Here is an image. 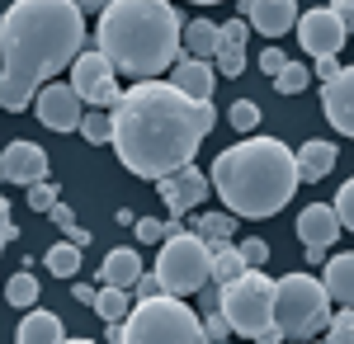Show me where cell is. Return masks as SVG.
<instances>
[{
	"label": "cell",
	"mask_w": 354,
	"mask_h": 344,
	"mask_svg": "<svg viewBox=\"0 0 354 344\" xmlns=\"http://www.w3.org/2000/svg\"><path fill=\"white\" fill-rule=\"evenodd\" d=\"M326 344H354V307H340L326 325Z\"/></svg>",
	"instance_id": "obj_31"
},
{
	"label": "cell",
	"mask_w": 354,
	"mask_h": 344,
	"mask_svg": "<svg viewBox=\"0 0 354 344\" xmlns=\"http://www.w3.org/2000/svg\"><path fill=\"white\" fill-rule=\"evenodd\" d=\"M335 10H340V19H345V28H350V38H354V0H335Z\"/></svg>",
	"instance_id": "obj_44"
},
{
	"label": "cell",
	"mask_w": 354,
	"mask_h": 344,
	"mask_svg": "<svg viewBox=\"0 0 354 344\" xmlns=\"http://www.w3.org/2000/svg\"><path fill=\"white\" fill-rule=\"evenodd\" d=\"M156 274L170 297H189V292H203L213 283V245L198 236V231H185V236H165L161 240V260H156Z\"/></svg>",
	"instance_id": "obj_8"
},
{
	"label": "cell",
	"mask_w": 354,
	"mask_h": 344,
	"mask_svg": "<svg viewBox=\"0 0 354 344\" xmlns=\"http://www.w3.org/2000/svg\"><path fill=\"white\" fill-rule=\"evenodd\" d=\"M203 335L208 340H232L236 330H232V321L222 316V312H203Z\"/></svg>",
	"instance_id": "obj_35"
},
{
	"label": "cell",
	"mask_w": 354,
	"mask_h": 344,
	"mask_svg": "<svg viewBox=\"0 0 354 344\" xmlns=\"http://www.w3.org/2000/svg\"><path fill=\"white\" fill-rule=\"evenodd\" d=\"M137 240L142 245H156V240H165V222H156V217H137Z\"/></svg>",
	"instance_id": "obj_37"
},
{
	"label": "cell",
	"mask_w": 354,
	"mask_h": 344,
	"mask_svg": "<svg viewBox=\"0 0 354 344\" xmlns=\"http://www.w3.org/2000/svg\"><path fill=\"white\" fill-rule=\"evenodd\" d=\"M76 5H81V10H100V15H104V10H109L113 0H76Z\"/></svg>",
	"instance_id": "obj_47"
},
{
	"label": "cell",
	"mask_w": 354,
	"mask_h": 344,
	"mask_svg": "<svg viewBox=\"0 0 354 344\" xmlns=\"http://www.w3.org/2000/svg\"><path fill=\"white\" fill-rule=\"evenodd\" d=\"M322 283H326L330 302H340V307H354V250H345V255L326 260V274H322Z\"/></svg>",
	"instance_id": "obj_21"
},
{
	"label": "cell",
	"mask_w": 354,
	"mask_h": 344,
	"mask_svg": "<svg viewBox=\"0 0 354 344\" xmlns=\"http://www.w3.org/2000/svg\"><path fill=\"white\" fill-rule=\"evenodd\" d=\"M95 43L123 76L156 80L185 57V24L170 0H113L95 24Z\"/></svg>",
	"instance_id": "obj_4"
},
{
	"label": "cell",
	"mask_w": 354,
	"mask_h": 344,
	"mask_svg": "<svg viewBox=\"0 0 354 344\" xmlns=\"http://www.w3.org/2000/svg\"><path fill=\"white\" fill-rule=\"evenodd\" d=\"M274 321L283 330V340L307 344L330 325V292L312 274H283L274 288Z\"/></svg>",
	"instance_id": "obj_7"
},
{
	"label": "cell",
	"mask_w": 354,
	"mask_h": 344,
	"mask_svg": "<svg viewBox=\"0 0 354 344\" xmlns=\"http://www.w3.org/2000/svg\"><path fill=\"white\" fill-rule=\"evenodd\" d=\"M340 71H345V66H340V57H317V76H322V85H326V80H335Z\"/></svg>",
	"instance_id": "obj_41"
},
{
	"label": "cell",
	"mask_w": 354,
	"mask_h": 344,
	"mask_svg": "<svg viewBox=\"0 0 354 344\" xmlns=\"http://www.w3.org/2000/svg\"><path fill=\"white\" fill-rule=\"evenodd\" d=\"M85 48V10L76 0H15L0 24V104L19 113L53 85L62 66H76Z\"/></svg>",
	"instance_id": "obj_2"
},
{
	"label": "cell",
	"mask_w": 354,
	"mask_h": 344,
	"mask_svg": "<svg viewBox=\"0 0 354 344\" xmlns=\"http://www.w3.org/2000/svg\"><path fill=\"white\" fill-rule=\"evenodd\" d=\"M137 278H142V255H137L133 245H113L109 255H104V265H100V288H137Z\"/></svg>",
	"instance_id": "obj_17"
},
{
	"label": "cell",
	"mask_w": 354,
	"mask_h": 344,
	"mask_svg": "<svg viewBox=\"0 0 354 344\" xmlns=\"http://www.w3.org/2000/svg\"><path fill=\"white\" fill-rule=\"evenodd\" d=\"M213 123V99H189L170 80H137L113 108V151L137 180H165L194 165Z\"/></svg>",
	"instance_id": "obj_1"
},
{
	"label": "cell",
	"mask_w": 354,
	"mask_h": 344,
	"mask_svg": "<svg viewBox=\"0 0 354 344\" xmlns=\"http://www.w3.org/2000/svg\"><path fill=\"white\" fill-rule=\"evenodd\" d=\"M81 137L90 142V146H104V142H113V113L109 108H90L81 123Z\"/></svg>",
	"instance_id": "obj_27"
},
{
	"label": "cell",
	"mask_w": 354,
	"mask_h": 344,
	"mask_svg": "<svg viewBox=\"0 0 354 344\" xmlns=\"http://www.w3.org/2000/svg\"><path fill=\"white\" fill-rule=\"evenodd\" d=\"M222 48V24H213V19H185V52L189 57H218Z\"/></svg>",
	"instance_id": "obj_22"
},
{
	"label": "cell",
	"mask_w": 354,
	"mask_h": 344,
	"mask_svg": "<svg viewBox=\"0 0 354 344\" xmlns=\"http://www.w3.org/2000/svg\"><path fill=\"white\" fill-rule=\"evenodd\" d=\"M227 123H232V128H236V133H255V128H260V104H255V99H236V104L227 108Z\"/></svg>",
	"instance_id": "obj_29"
},
{
	"label": "cell",
	"mask_w": 354,
	"mask_h": 344,
	"mask_svg": "<svg viewBox=\"0 0 354 344\" xmlns=\"http://www.w3.org/2000/svg\"><path fill=\"white\" fill-rule=\"evenodd\" d=\"M38 278H33V269H19L10 283H5V297H10V307H24V312H33V302H38Z\"/></svg>",
	"instance_id": "obj_25"
},
{
	"label": "cell",
	"mask_w": 354,
	"mask_h": 344,
	"mask_svg": "<svg viewBox=\"0 0 354 344\" xmlns=\"http://www.w3.org/2000/svg\"><path fill=\"white\" fill-rule=\"evenodd\" d=\"M335 160H340L335 142H326V137H312V142H302V146H298V170H302V184H317V180L335 175Z\"/></svg>",
	"instance_id": "obj_19"
},
{
	"label": "cell",
	"mask_w": 354,
	"mask_h": 344,
	"mask_svg": "<svg viewBox=\"0 0 354 344\" xmlns=\"http://www.w3.org/2000/svg\"><path fill=\"white\" fill-rule=\"evenodd\" d=\"M0 212H5V240H15V236H19V227H15V217H10V208H5V203H0Z\"/></svg>",
	"instance_id": "obj_46"
},
{
	"label": "cell",
	"mask_w": 354,
	"mask_h": 344,
	"mask_svg": "<svg viewBox=\"0 0 354 344\" xmlns=\"http://www.w3.org/2000/svg\"><path fill=\"white\" fill-rule=\"evenodd\" d=\"M213 61L222 66V76H241V71H245V48H241V43H222Z\"/></svg>",
	"instance_id": "obj_32"
},
{
	"label": "cell",
	"mask_w": 354,
	"mask_h": 344,
	"mask_svg": "<svg viewBox=\"0 0 354 344\" xmlns=\"http://www.w3.org/2000/svg\"><path fill=\"white\" fill-rule=\"evenodd\" d=\"M208 175H213V193L222 198V208L236 217H255V222L283 212L302 184L298 156L279 137H241L236 146L218 151Z\"/></svg>",
	"instance_id": "obj_3"
},
{
	"label": "cell",
	"mask_w": 354,
	"mask_h": 344,
	"mask_svg": "<svg viewBox=\"0 0 354 344\" xmlns=\"http://www.w3.org/2000/svg\"><path fill=\"white\" fill-rule=\"evenodd\" d=\"M156 189H161L165 212H170V217H185V212L203 208V198L213 193V175L198 170V165H185V170H175V175L156 180Z\"/></svg>",
	"instance_id": "obj_12"
},
{
	"label": "cell",
	"mask_w": 354,
	"mask_h": 344,
	"mask_svg": "<svg viewBox=\"0 0 354 344\" xmlns=\"http://www.w3.org/2000/svg\"><path fill=\"white\" fill-rule=\"evenodd\" d=\"M283 66H288V57L279 52V48H265V52H260V71H265V76H279Z\"/></svg>",
	"instance_id": "obj_39"
},
{
	"label": "cell",
	"mask_w": 354,
	"mask_h": 344,
	"mask_svg": "<svg viewBox=\"0 0 354 344\" xmlns=\"http://www.w3.org/2000/svg\"><path fill=\"white\" fill-rule=\"evenodd\" d=\"M57 203H62V193H57L53 180H43V184H33V189H28V208H33V212H53Z\"/></svg>",
	"instance_id": "obj_33"
},
{
	"label": "cell",
	"mask_w": 354,
	"mask_h": 344,
	"mask_svg": "<svg viewBox=\"0 0 354 344\" xmlns=\"http://www.w3.org/2000/svg\"><path fill=\"white\" fill-rule=\"evenodd\" d=\"M113 66L104 52H81L76 57V66H71V85H76V95H81L90 108H118L123 104V90H118V80H113Z\"/></svg>",
	"instance_id": "obj_9"
},
{
	"label": "cell",
	"mask_w": 354,
	"mask_h": 344,
	"mask_svg": "<svg viewBox=\"0 0 354 344\" xmlns=\"http://www.w3.org/2000/svg\"><path fill=\"white\" fill-rule=\"evenodd\" d=\"M213 80H218V71L203 61V57H180L175 61V71H170V85H180L189 99H213Z\"/></svg>",
	"instance_id": "obj_18"
},
{
	"label": "cell",
	"mask_w": 354,
	"mask_h": 344,
	"mask_svg": "<svg viewBox=\"0 0 354 344\" xmlns=\"http://www.w3.org/2000/svg\"><path fill=\"white\" fill-rule=\"evenodd\" d=\"M245 38H250V19H227L222 24V43H241L245 48Z\"/></svg>",
	"instance_id": "obj_38"
},
{
	"label": "cell",
	"mask_w": 354,
	"mask_h": 344,
	"mask_svg": "<svg viewBox=\"0 0 354 344\" xmlns=\"http://www.w3.org/2000/svg\"><path fill=\"white\" fill-rule=\"evenodd\" d=\"M71 297H76V302H85V307H95L100 288H90V283H71Z\"/></svg>",
	"instance_id": "obj_42"
},
{
	"label": "cell",
	"mask_w": 354,
	"mask_h": 344,
	"mask_svg": "<svg viewBox=\"0 0 354 344\" xmlns=\"http://www.w3.org/2000/svg\"><path fill=\"white\" fill-rule=\"evenodd\" d=\"M48 269H53L57 278H76V269H81V245H71V240H62L48 250Z\"/></svg>",
	"instance_id": "obj_28"
},
{
	"label": "cell",
	"mask_w": 354,
	"mask_h": 344,
	"mask_svg": "<svg viewBox=\"0 0 354 344\" xmlns=\"http://www.w3.org/2000/svg\"><path fill=\"white\" fill-rule=\"evenodd\" d=\"M213 245V283L227 288V283H236L245 274V260H241V245H232V240H208Z\"/></svg>",
	"instance_id": "obj_23"
},
{
	"label": "cell",
	"mask_w": 354,
	"mask_h": 344,
	"mask_svg": "<svg viewBox=\"0 0 354 344\" xmlns=\"http://www.w3.org/2000/svg\"><path fill=\"white\" fill-rule=\"evenodd\" d=\"M123 344H208L203 316L185 297H142L133 316L123 321Z\"/></svg>",
	"instance_id": "obj_5"
},
{
	"label": "cell",
	"mask_w": 354,
	"mask_h": 344,
	"mask_svg": "<svg viewBox=\"0 0 354 344\" xmlns=\"http://www.w3.org/2000/svg\"><path fill=\"white\" fill-rule=\"evenodd\" d=\"M0 175L10 180V184H43L48 180V151L38 146V142H10L5 146V156H0Z\"/></svg>",
	"instance_id": "obj_14"
},
{
	"label": "cell",
	"mask_w": 354,
	"mask_h": 344,
	"mask_svg": "<svg viewBox=\"0 0 354 344\" xmlns=\"http://www.w3.org/2000/svg\"><path fill=\"white\" fill-rule=\"evenodd\" d=\"M48 217H53V222L62 227V231H71V227H76V222H71V208H66V203H57V208L48 212Z\"/></svg>",
	"instance_id": "obj_43"
},
{
	"label": "cell",
	"mask_w": 354,
	"mask_h": 344,
	"mask_svg": "<svg viewBox=\"0 0 354 344\" xmlns=\"http://www.w3.org/2000/svg\"><path fill=\"white\" fill-rule=\"evenodd\" d=\"M33 113H38V123L43 128H53V133H81L85 123V99L76 95V85H43L38 90V99H33Z\"/></svg>",
	"instance_id": "obj_11"
},
{
	"label": "cell",
	"mask_w": 354,
	"mask_h": 344,
	"mask_svg": "<svg viewBox=\"0 0 354 344\" xmlns=\"http://www.w3.org/2000/svg\"><path fill=\"white\" fill-rule=\"evenodd\" d=\"M198 236L203 240H232L236 236V212H198Z\"/></svg>",
	"instance_id": "obj_26"
},
{
	"label": "cell",
	"mask_w": 354,
	"mask_h": 344,
	"mask_svg": "<svg viewBox=\"0 0 354 344\" xmlns=\"http://www.w3.org/2000/svg\"><path fill=\"white\" fill-rule=\"evenodd\" d=\"M95 312H100V321H104V325L128 321V316H133V292H128V288H100V297H95Z\"/></svg>",
	"instance_id": "obj_24"
},
{
	"label": "cell",
	"mask_w": 354,
	"mask_h": 344,
	"mask_svg": "<svg viewBox=\"0 0 354 344\" xmlns=\"http://www.w3.org/2000/svg\"><path fill=\"white\" fill-rule=\"evenodd\" d=\"M66 240H71V245H90V231H85V227H71Z\"/></svg>",
	"instance_id": "obj_45"
},
{
	"label": "cell",
	"mask_w": 354,
	"mask_h": 344,
	"mask_svg": "<svg viewBox=\"0 0 354 344\" xmlns=\"http://www.w3.org/2000/svg\"><path fill=\"white\" fill-rule=\"evenodd\" d=\"M15 344H66V335H62V316H57V312H43V307L24 312L19 330H15Z\"/></svg>",
	"instance_id": "obj_20"
},
{
	"label": "cell",
	"mask_w": 354,
	"mask_h": 344,
	"mask_svg": "<svg viewBox=\"0 0 354 344\" xmlns=\"http://www.w3.org/2000/svg\"><path fill=\"white\" fill-rule=\"evenodd\" d=\"M322 113L340 137H354V66L322 85Z\"/></svg>",
	"instance_id": "obj_15"
},
{
	"label": "cell",
	"mask_w": 354,
	"mask_h": 344,
	"mask_svg": "<svg viewBox=\"0 0 354 344\" xmlns=\"http://www.w3.org/2000/svg\"><path fill=\"white\" fill-rule=\"evenodd\" d=\"M241 260L245 269H265V260H270V245L255 236V240H241Z\"/></svg>",
	"instance_id": "obj_36"
},
{
	"label": "cell",
	"mask_w": 354,
	"mask_h": 344,
	"mask_svg": "<svg viewBox=\"0 0 354 344\" xmlns=\"http://www.w3.org/2000/svg\"><path fill=\"white\" fill-rule=\"evenodd\" d=\"M245 19H250V28H260L265 38H279V33L298 28L302 15H298V0H250Z\"/></svg>",
	"instance_id": "obj_16"
},
{
	"label": "cell",
	"mask_w": 354,
	"mask_h": 344,
	"mask_svg": "<svg viewBox=\"0 0 354 344\" xmlns=\"http://www.w3.org/2000/svg\"><path fill=\"white\" fill-rule=\"evenodd\" d=\"M307 80H312V76H307V66H302V61H288V66L274 76V90H279V95H302Z\"/></svg>",
	"instance_id": "obj_30"
},
{
	"label": "cell",
	"mask_w": 354,
	"mask_h": 344,
	"mask_svg": "<svg viewBox=\"0 0 354 344\" xmlns=\"http://www.w3.org/2000/svg\"><path fill=\"white\" fill-rule=\"evenodd\" d=\"M66 344H95V340H66Z\"/></svg>",
	"instance_id": "obj_48"
},
{
	"label": "cell",
	"mask_w": 354,
	"mask_h": 344,
	"mask_svg": "<svg viewBox=\"0 0 354 344\" xmlns=\"http://www.w3.org/2000/svg\"><path fill=\"white\" fill-rule=\"evenodd\" d=\"M208 344H227V340H208Z\"/></svg>",
	"instance_id": "obj_50"
},
{
	"label": "cell",
	"mask_w": 354,
	"mask_h": 344,
	"mask_svg": "<svg viewBox=\"0 0 354 344\" xmlns=\"http://www.w3.org/2000/svg\"><path fill=\"white\" fill-rule=\"evenodd\" d=\"M340 231H345V227H340L335 203H307V208L298 212V240L307 245L302 255H307L312 265H322V260H326V250L335 245Z\"/></svg>",
	"instance_id": "obj_13"
},
{
	"label": "cell",
	"mask_w": 354,
	"mask_h": 344,
	"mask_svg": "<svg viewBox=\"0 0 354 344\" xmlns=\"http://www.w3.org/2000/svg\"><path fill=\"white\" fill-rule=\"evenodd\" d=\"M335 212H340V227L354 231V180L340 184V193H335Z\"/></svg>",
	"instance_id": "obj_34"
},
{
	"label": "cell",
	"mask_w": 354,
	"mask_h": 344,
	"mask_svg": "<svg viewBox=\"0 0 354 344\" xmlns=\"http://www.w3.org/2000/svg\"><path fill=\"white\" fill-rule=\"evenodd\" d=\"M194 5H218V0H194Z\"/></svg>",
	"instance_id": "obj_49"
},
{
	"label": "cell",
	"mask_w": 354,
	"mask_h": 344,
	"mask_svg": "<svg viewBox=\"0 0 354 344\" xmlns=\"http://www.w3.org/2000/svg\"><path fill=\"white\" fill-rule=\"evenodd\" d=\"M298 43L307 57H340V48L350 43V28L335 5H317L298 19Z\"/></svg>",
	"instance_id": "obj_10"
},
{
	"label": "cell",
	"mask_w": 354,
	"mask_h": 344,
	"mask_svg": "<svg viewBox=\"0 0 354 344\" xmlns=\"http://www.w3.org/2000/svg\"><path fill=\"white\" fill-rule=\"evenodd\" d=\"M137 297H161L165 292V283H161V274H142V278H137Z\"/></svg>",
	"instance_id": "obj_40"
},
{
	"label": "cell",
	"mask_w": 354,
	"mask_h": 344,
	"mask_svg": "<svg viewBox=\"0 0 354 344\" xmlns=\"http://www.w3.org/2000/svg\"><path fill=\"white\" fill-rule=\"evenodd\" d=\"M274 288L279 278H265V269H245L236 283L222 288V316L236 335L255 344H283V330L274 321Z\"/></svg>",
	"instance_id": "obj_6"
}]
</instances>
